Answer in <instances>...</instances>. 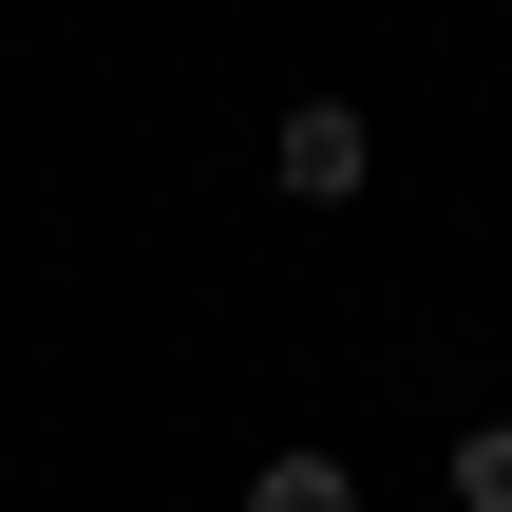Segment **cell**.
Instances as JSON below:
<instances>
[{
    "mask_svg": "<svg viewBox=\"0 0 512 512\" xmlns=\"http://www.w3.org/2000/svg\"><path fill=\"white\" fill-rule=\"evenodd\" d=\"M361 171H380L361 95H285V114H266V190H285V209H361Z\"/></svg>",
    "mask_w": 512,
    "mask_h": 512,
    "instance_id": "obj_1",
    "label": "cell"
},
{
    "mask_svg": "<svg viewBox=\"0 0 512 512\" xmlns=\"http://www.w3.org/2000/svg\"><path fill=\"white\" fill-rule=\"evenodd\" d=\"M437 475H456V512H512V418H475V437H456Z\"/></svg>",
    "mask_w": 512,
    "mask_h": 512,
    "instance_id": "obj_3",
    "label": "cell"
},
{
    "mask_svg": "<svg viewBox=\"0 0 512 512\" xmlns=\"http://www.w3.org/2000/svg\"><path fill=\"white\" fill-rule=\"evenodd\" d=\"M247 512H361L342 456H247Z\"/></svg>",
    "mask_w": 512,
    "mask_h": 512,
    "instance_id": "obj_2",
    "label": "cell"
}]
</instances>
